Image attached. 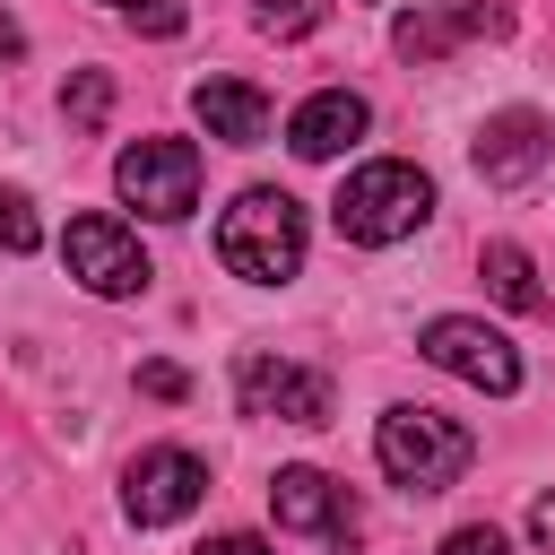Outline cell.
<instances>
[{
    "mask_svg": "<svg viewBox=\"0 0 555 555\" xmlns=\"http://www.w3.org/2000/svg\"><path fill=\"white\" fill-rule=\"evenodd\" d=\"M373 460H382L390 486H408V494H442V486L468 477L477 442H468V425H451L442 408H390V416L373 425Z\"/></svg>",
    "mask_w": 555,
    "mask_h": 555,
    "instance_id": "3957f363",
    "label": "cell"
},
{
    "mask_svg": "<svg viewBox=\"0 0 555 555\" xmlns=\"http://www.w3.org/2000/svg\"><path fill=\"white\" fill-rule=\"evenodd\" d=\"M477 173L494 182V191H520L546 156H555V130H546V113H529V104H503V113H486V130H477Z\"/></svg>",
    "mask_w": 555,
    "mask_h": 555,
    "instance_id": "9c48e42d",
    "label": "cell"
},
{
    "mask_svg": "<svg viewBox=\"0 0 555 555\" xmlns=\"http://www.w3.org/2000/svg\"><path fill=\"white\" fill-rule=\"evenodd\" d=\"M529 538L555 555V494H538V503H529Z\"/></svg>",
    "mask_w": 555,
    "mask_h": 555,
    "instance_id": "44dd1931",
    "label": "cell"
},
{
    "mask_svg": "<svg viewBox=\"0 0 555 555\" xmlns=\"http://www.w3.org/2000/svg\"><path fill=\"white\" fill-rule=\"evenodd\" d=\"M35 243H43V225H35V199L0 182V251L17 260V251H35Z\"/></svg>",
    "mask_w": 555,
    "mask_h": 555,
    "instance_id": "2e32d148",
    "label": "cell"
},
{
    "mask_svg": "<svg viewBox=\"0 0 555 555\" xmlns=\"http://www.w3.org/2000/svg\"><path fill=\"white\" fill-rule=\"evenodd\" d=\"M199 555H269V546H260V538H251V529H234V538H208V546H199Z\"/></svg>",
    "mask_w": 555,
    "mask_h": 555,
    "instance_id": "7402d4cb",
    "label": "cell"
},
{
    "mask_svg": "<svg viewBox=\"0 0 555 555\" xmlns=\"http://www.w3.org/2000/svg\"><path fill=\"white\" fill-rule=\"evenodd\" d=\"M442 555H503V529H486V520H477V529H451Z\"/></svg>",
    "mask_w": 555,
    "mask_h": 555,
    "instance_id": "ffe728a7",
    "label": "cell"
},
{
    "mask_svg": "<svg viewBox=\"0 0 555 555\" xmlns=\"http://www.w3.org/2000/svg\"><path fill=\"white\" fill-rule=\"evenodd\" d=\"M113 9H139V0H113Z\"/></svg>",
    "mask_w": 555,
    "mask_h": 555,
    "instance_id": "cb8c5ba5",
    "label": "cell"
},
{
    "mask_svg": "<svg viewBox=\"0 0 555 555\" xmlns=\"http://www.w3.org/2000/svg\"><path fill=\"white\" fill-rule=\"evenodd\" d=\"M330 17V0H260V35H312Z\"/></svg>",
    "mask_w": 555,
    "mask_h": 555,
    "instance_id": "e0dca14e",
    "label": "cell"
},
{
    "mask_svg": "<svg viewBox=\"0 0 555 555\" xmlns=\"http://www.w3.org/2000/svg\"><path fill=\"white\" fill-rule=\"evenodd\" d=\"M364 121H373V113H364V95H356V87H321V95H304V104H295L286 147H295L304 165H330L338 147H356V139H364Z\"/></svg>",
    "mask_w": 555,
    "mask_h": 555,
    "instance_id": "30bf717a",
    "label": "cell"
},
{
    "mask_svg": "<svg viewBox=\"0 0 555 555\" xmlns=\"http://www.w3.org/2000/svg\"><path fill=\"white\" fill-rule=\"evenodd\" d=\"M234 399L243 416H278V425H330V382L286 364V356H243L234 364Z\"/></svg>",
    "mask_w": 555,
    "mask_h": 555,
    "instance_id": "ba28073f",
    "label": "cell"
},
{
    "mask_svg": "<svg viewBox=\"0 0 555 555\" xmlns=\"http://www.w3.org/2000/svg\"><path fill=\"white\" fill-rule=\"evenodd\" d=\"M199 494H208V468L191 460V451H139L130 460V477H121V512L139 520V529H173V520H191L199 512Z\"/></svg>",
    "mask_w": 555,
    "mask_h": 555,
    "instance_id": "52a82bcc",
    "label": "cell"
},
{
    "mask_svg": "<svg viewBox=\"0 0 555 555\" xmlns=\"http://www.w3.org/2000/svg\"><path fill=\"white\" fill-rule=\"evenodd\" d=\"M191 113H199L208 139H225V147H260V139H269V95H260L251 78H199V87H191Z\"/></svg>",
    "mask_w": 555,
    "mask_h": 555,
    "instance_id": "4fadbf2b",
    "label": "cell"
},
{
    "mask_svg": "<svg viewBox=\"0 0 555 555\" xmlns=\"http://www.w3.org/2000/svg\"><path fill=\"white\" fill-rule=\"evenodd\" d=\"M425 217H434V173L408 165V156L356 165V173L338 182V199H330V225H338L347 243H399V234H416Z\"/></svg>",
    "mask_w": 555,
    "mask_h": 555,
    "instance_id": "6da1fadb",
    "label": "cell"
},
{
    "mask_svg": "<svg viewBox=\"0 0 555 555\" xmlns=\"http://www.w3.org/2000/svg\"><path fill=\"white\" fill-rule=\"evenodd\" d=\"M130 26H147V35H182V0H139Z\"/></svg>",
    "mask_w": 555,
    "mask_h": 555,
    "instance_id": "d6986e66",
    "label": "cell"
},
{
    "mask_svg": "<svg viewBox=\"0 0 555 555\" xmlns=\"http://www.w3.org/2000/svg\"><path fill=\"white\" fill-rule=\"evenodd\" d=\"M512 26V9H494V0H468V9H416V17H399L390 26V43H399V61H442L451 43H468V35H503Z\"/></svg>",
    "mask_w": 555,
    "mask_h": 555,
    "instance_id": "7c38bea8",
    "label": "cell"
},
{
    "mask_svg": "<svg viewBox=\"0 0 555 555\" xmlns=\"http://www.w3.org/2000/svg\"><path fill=\"white\" fill-rule=\"evenodd\" d=\"M17 52H26V26H17V17L0 9V61H17Z\"/></svg>",
    "mask_w": 555,
    "mask_h": 555,
    "instance_id": "603a6c76",
    "label": "cell"
},
{
    "mask_svg": "<svg viewBox=\"0 0 555 555\" xmlns=\"http://www.w3.org/2000/svg\"><path fill=\"white\" fill-rule=\"evenodd\" d=\"M217 260H225L234 278H251V286H286V278L304 269V208H295L286 191L251 182V191L225 208V225H217Z\"/></svg>",
    "mask_w": 555,
    "mask_h": 555,
    "instance_id": "7a4b0ae2",
    "label": "cell"
},
{
    "mask_svg": "<svg viewBox=\"0 0 555 555\" xmlns=\"http://www.w3.org/2000/svg\"><path fill=\"white\" fill-rule=\"evenodd\" d=\"M61 260H69V278L87 286V295H139L156 269H147V251H139V234L121 225V217H104V208H87V217H69V234H61Z\"/></svg>",
    "mask_w": 555,
    "mask_h": 555,
    "instance_id": "5b68a950",
    "label": "cell"
},
{
    "mask_svg": "<svg viewBox=\"0 0 555 555\" xmlns=\"http://www.w3.org/2000/svg\"><path fill=\"white\" fill-rule=\"evenodd\" d=\"M477 278L494 286V304H512V312H546V286H538V269H529L520 243H486V251H477Z\"/></svg>",
    "mask_w": 555,
    "mask_h": 555,
    "instance_id": "5bb4252c",
    "label": "cell"
},
{
    "mask_svg": "<svg viewBox=\"0 0 555 555\" xmlns=\"http://www.w3.org/2000/svg\"><path fill=\"white\" fill-rule=\"evenodd\" d=\"M416 347H425V364H442V373H460V382H477V390H494V399L520 390V356H512V338L486 330V321H468V312L425 321Z\"/></svg>",
    "mask_w": 555,
    "mask_h": 555,
    "instance_id": "8992f818",
    "label": "cell"
},
{
    "mask_svg": "<svg viewBox=\"0 0 555 555\" xmlns=\"http://www.w3.org/2000/svg\"><path fill=\"white\" fill-rule=\"evenodd\" d=\"M113 182H121V199H130L139 217L182 225V217L199 208V147H191V139H139V147H121Z\"/></svg>",
    "mask_w": 555,
    "mask_h": 555,
    "instance_id": "277c9868",
    "label": "cell"
},
{
    "mask_svg": "<svg viewBox=\"0 0 555 555\" xmlns=\"http://www.w3.org/2000/svg\"><path fill=\"white\" fill-rule=\"evenodd\" d=\"M61 113H69V130H104V113H113V69H69Z\"/></svg>",
    "mask_w": 555,
    "mask_h": 555,
    "instance_id": "9a60e30c",
    "label": "cell"
},
{
    "mask_svg": "<svg viewBox=\"0 0 555 555\" xmlns=\"http://www.w3.org/2000/svg\"><path fill=\"white\" fill-rule=\"evenodd\" d=\"M139 390H147V399H191V373L156 356V364H139Z\"/></svg>",
    "mask_w": 555,
    "mask_h": 555,
    "instance_id": "ac0fdd59",
    "label": "cell"
},
{
    "mask_svg": "<svg viewBox=\"0 0 555 555\" xmlns=\"http://www.w3.org/2000/svg\"><path fill=\"white\" fill-rule=\"evenodd\" d=\"M269 512L295 538H347V486L321 477V468H278L269 477Z\"/></svg>",
    "mask_w": 555,
    "mask_h": 555,
    "instance_id": "8fae6325",
    "label": "cell"
}]
</instances>
